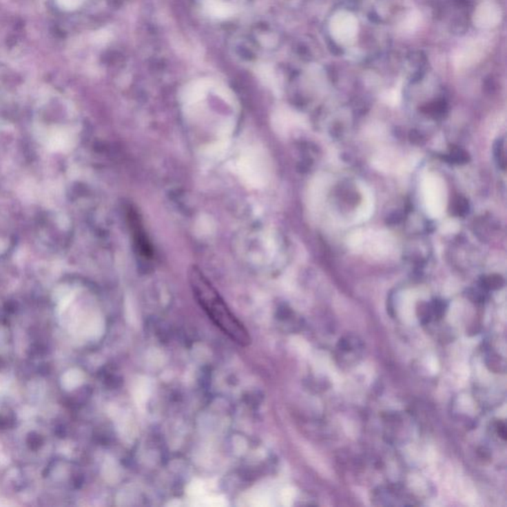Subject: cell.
Segmentation results:
<instances>
[{
  "label": "cell",
  "instance_id": "6da1fadb",
  "mask_svg": "<svg viewBox=\"0 0 507 507\" xmlns=\"http://www.w3.org/2000/svg\"><path fill=\"white\" fill-rule=\"evenodd\" d=\"M189 280L194 298L212 322L238 345L248 346L251 343L248 330L232 313L220 294L198 267L192 266L189 269Z\"/></svg>",
  "mask_w": 507,
  "mask_h": 507
},
{
  "label": "cell",
  "instance_id": "8992f818",
  "mask_svg": "<svg viewBox=\"0 0 507 507\" xmlns=\"http://www.w3.org/2000/svg\"><path fill=\"white\" fill-rule=\"evenodd\" d=\"M16 422L15 414L12 411L3 407L0 411V430L10 429L14 426Z\"/></svg>",
  "mask_w": 507,
  "mask_h": 507
},
{
  "label": "cell",
  "instance_id": "52a82bcc",
  "mask_svg": "<svg viewBox=\"0 0 507 507\" xmlns=\"http://www.w3.org/2000/svg\"><path fill=\"white\" fill-rule=\"evenodd\" d=\"M43 444H44V439H43V437L40 434L35 433V432H32L30 435L28 436V438H27V445L29 446L31 450H34V451L39 450L42 447Z\"/></svg>",
  "mask_w": 507,
  "mask_h": 507
},
{
  "label": "cell",
  "instance_id": "277c9868",
  "mask_svg": "<svg viewBox=\"0 0 507 507\" xmlns=\"http://www.w3.org/2000/svg\"><path fill=\"white\" fill-rule=\"evenodd\" d=\"M373 504L380 506H413V497L400 486H382L373 491Z\"/></svg>",
  "mask_w": 507,
  "mask_h": 507
},
{
  "label": "cell",
  "instance_id": "ba28073f",
  "mask_svg": "<svg viewBox=\"0 0 507 507\" xmlns=\"http://www.w3.org/2000/svg\"><path fill=\"white\" fill-rule=\"evenodd\" d=\"M495 430H497V435H499L500 438L502 439V440L506 441V424H504V422H501V421H499V422H497V426H495Z\"/></svg>",
  "mask_w": 507,
  "mask_h": 507
},
{
  "label": "cell",
  "instance_id": "7a4b0ae2",
  "mask_svg": "<svg viewBox=\"0 0 507 507\" xmlns=\"http://www.w3.org/2000/svg\"><path fill=\"white\" fill-rule=\"evenodd\" d=\"M422 194L429 214L433 217L442 215L446 206V189L443 180L434 174H429L423 180Z\"/></svg>",
  "mask_w": 507,
  "mask_h": 507
},
{
  "label": "cell",
  "instance_id": "5b68a950",
  "mask_svg": "<svg viewBox=\"0 0 507 507\" xmlns=\"http://www.w3.org/2000/svg\"><path fill=\"white\" fill-rule=\"evenodd\" d=\"M205 9L207 10L208 14L214 18L219 19H225L230 17L234 13V8L230 4L221 0H207L205 4Z\"/></svg>",
  "mask_w": 507,
  "mask_h": 507
},
{
  "label": "cell",
  "instance_id": "3957f363",
  "mask_svg": "<svg viewBox=\"0 0 507 507\" xmlns=\"http://www.w3.org/2000/svg\"><path fill=\"white\" fill-rule=\"evenodd\" d=\"M364 342L356 335H346L342 337L335 348V358L341 366H355L364 356Z\"/></svg>",
  "mask_w": 507,
  "mask_h": 507
}]
</instances>
